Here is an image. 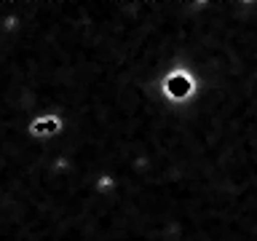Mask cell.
I'll return each instance as SVG.
<instances>
[{
  "label": "cell",
  "instance_id": "cell-1",
  "mask_svg": "<svg viewBox=\"0 0 257 241\" xmlns=\"http://www.w3.org/2000/svg\"><path fill=\"white\" fill-rule=\"evenodd\" d=\"M59 132H62V118L59 115H43V118H35L30 124L32 137H56Z\"/></svg>",
  "mask_w": 257,
  "mask_h": 241
}]
</instances>
